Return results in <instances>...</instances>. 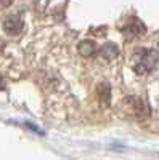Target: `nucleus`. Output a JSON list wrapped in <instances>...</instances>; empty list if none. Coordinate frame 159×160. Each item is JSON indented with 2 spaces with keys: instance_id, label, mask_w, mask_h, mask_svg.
I'll return each mask as SVG.
<instances>
[{
  "instance_id": "obj_1",
  "label": "nucleus",
  "mask_w": 159,
  "mask_h": 160,
  "mask_svg": "<svg viewBox=\"0 0 159 160\" xmlns=\"http://www.w3.org/2000/svg\"><path fill=\"white\" fill-rule=\"evenodd\" d=\"M132 66H134L135 72L138 74H146L150 71H153L157 62H159V53L156 50H150V48H140L135 51L134 58H132Z\"/></svg>"
},
{
  "instance_id": "obj_7",
  "label": "nucleus",
  "mask_w": 159,
  "mask_h": 160,
  "mask_svg": "<svg viewBox=\"0 0 159 160\" xmlns=\"http://www.w3.org/2000/svg\"><path fill=\"white\" fill-rule=\"evenodd\" d=\"M3 87H5V82H3V80H2V78H0V90H2Z\"/></svg>"
},
{
  "instance_id": "obj_6",
  "label": "nucleus",
  "mask_w": 159,
  "mask_h": 160,
  "mask_svg": "<svg viewBox=\"0 0 159 160\" xmlns=\"http://www.w3.org/2000/svg\"><path fill=\"white\" fill-rule=\"evenodd\" d=\"M11 2H13V0H0V8H5V7H8Z\"/></svg>"
},
{
  "instance_id": "obj_4",
  "label": "nucleus",
  "mask_w": 159,
  "mask_h": 160,
  "mask_svg": "<svg viewBox=\"0 0 159 160\" xmlns=\"http://www.w3.org/2000/svg\"><path fill=\"white\" fill-rule=\"evenodd\" d=\"M95 51H97V47H95L93 42H90V40L82 42L81 45H79V53H81L82 56H92Z\"/></svg>"
},
{
  "instance_id": "obj_5",
  "label": "nucleus",
  "mask_w": 159,
  "mask_h": 160,
  "mask_svg": "<svg viewBox=\"0 0 159 160\" xmlns=\"http://www.w3.org/2000/svg\"><path fill=\"white\" fill-rule=\"evenodd\" d=\"M117 53H119L117 47H116V45H111V43H106V45L101 48V55H103L104 58H114V56H117Z\"/></svg>"
},
{
  "instance_id": "obj_2",
  "label": "nucleus",
  "mask_w": 159,
  "mask_h": 160,
  "mask_svg": "<svg viewBox=\"0 0 159 160\" xmlns=\"http://www.w3.org/2000/svg\"><path fill=\"white\" fill-rule=\"evenodd\" d=\"M145 26L141 24V21L140 19H137V18H132V19H129L127 22H125V26H124V29H122V32H124V37H127V38H135V37H140V35H143L145 34Z\"/></svg>"
},
{
  "instance_id": "obj_3",
  "label": "nucleus",
  "mask_w": 159,
  "mask_h": 160,
  "mask_svg": "<svg viewBox=\"0 0 159 160\" xmlns=\"http://www.w3.org/2000/svg\"><path fill=\"white\" fill-rule=\"evenodd\" d=\"M3 29L8 34H11V35H18L21 32V29H23V21L18 16H15V15L7 16L5 21H3Z\"/></svg>"
}]
</instances>
